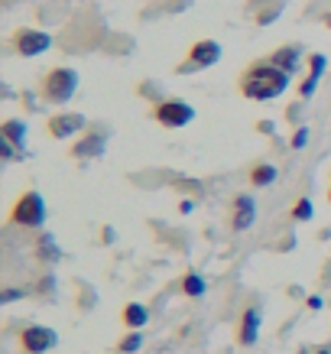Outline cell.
Here are the masks:
<instances>
[{"label":"cell","mask_w":331,"mask_h":354,"mask_svg":"<svg viewBox=\"0 0 331 354\" xmlns=\"http://www.w3.org/2000/svg\"><path fill=\"white\" fill-rule=\"evenodd\" d=\"M247 176H250V185H254V189H267V185L276 183L279 169L273 166V162H256V166H250Z\"/></svg>","instance_id":"9a60e30c"},{"label":"cell","mask_w":331,"mask_h":354,"mask_svg":"<svg viewBox=\"0 0 331 354\" xmlns=\"http://www.w3.org/2000/svg\"><path fill=\"white\" fill-rule=\"evenodd\" d=\"M299 59H302L299 46H279V49H273V53H269V62L276 65V68H283V72H289V75L299 68Z\"/></svg>","instance_id":"7c38bea8"},{"label":"cell","mask_w":331,"mask_h":354,"mask_svg":"<svg viewBox=\"0 0 331 354\" xmlns=\"http://www.w3.org/2000/svg\"><path fill=\"white\" fill-rule=\"evenodd\" d=\"M55 344H59V335L53 328H46V325H26L20 332L23 354H46V351H53Z\"/></svg>","instance_id":"52a82bcc"},{"label":"cell","mask_w":331,"mask_h":354,"mask_svg":"<svg viewBox=\"0 0 331 354\" xmlns=\"http://www.w3.org/2000/svg\"><path fill=\"white\" fill-rule=\"evenodd\" d=\"M7 221H10V225H17V227H26V231H39V227L46 225V202H43V195L36 192V189L23 192L20 198L13 202Z\"/></svg>","instance_id":"3957f363"},{"label":"cell","mask_w":331,"mask_h":354,"mask_svg":"<svg viewBox=\"0 0 331 354\" xmlns=\"http://www.w3.org/2000/svg\"><path fill=\"white\" fill-rule=\"evenodd\" d=\"M305 143H309V127H299L292 133V143H289V147H292V150H302Z\"/></svg>","instance_id":"7402d4cb"},{"label":"cell","mask_w":331,"mask_h":354,"mask_svg":"<svg viewBox=\"0 0 331 354\" xmlns=\"http://www.w3.org/2000/svg\"><path fill=\"white\" fill-rule=\"evenodd\" d=\"M205 290H208V283H205L202 273L189 270V273L182 277V296H189V299H198V296H205Z\"/></svg>","instance_id":"e0dca14e"},{"label":"cell","mask_w":331,"mask_h":354,"mask_svg":"<svg viewBox=\"0 0 331 354\" xmlns=\"http://www.w3.org/2000/svg\"><path fill=\"white\" fill-rule=\"evenodd\" d=\"M260 325H263V312H260V306L250 302V306L240 312V322H237V342L244 344V348L256 344V338H260Z\"/></svg>","instance_id":"30bf717a"},{"label":"cell","mask_w":331,"mask_h":354,"mask_svg":"<svg viewBox=\"0 0 331 354\" xmlns=\"http://www.w3.org/2000/svg\"><path fill=\"white\" fill-rule=\"evenodd\" d=\"M221 59V46L214 39H198V43L189 49V55L176 65V75H189V72H198V68H211Z\"/></svg>","instance_id":"277c9868"},{"label":"cell","mask_w":331,"mask_h":354,"mask_svg":"<svg viewBox=\"0 0 331 354\" xmlns=\"http://www.w3.org/2000/svg\"><path fill=\"white\" fill-rule=\"evenodd\" d=\"M328 202H331V185H328Z\"/></svg>","instance_id":"f1b7e54d"},{"label":"cell","mask_w":331,"mask_h":354,"mask_svg":"<svg viewBox=\"0 0 331 354\" xmlns=\"http://www.w3.org/2000/svg\"><path fill=\"white\" fill-rule=\"evenodd\" d=\"M78 91V72L68 68V65H59V68H49L39 82V95H43L46 104H65L72 101Z\"/></svg>","instance_id":"7a4b0ae2"},{"label":"cell","mask_w":331,"mask_h":354,"mask_svg":"<svg viewBox=\"0 0 331 354\" xmlns=\"http://www.w3.org/2000/svg\"><path fill=\"white\" fill-rule=\"evenodd\" d=\"M30 296V290H20V286H7V290L0 292V306H10V302H20Z\"/></svg>","instance_id":"ffe728a7"},{"label":"cell","mask_w":331,"mask_h":354,"mask_svg":"<svg viewBox=\"0 0 331 354\" xmlns=\"http://www.w3.org/2000/svg\"><path fill=\"white\" fill-rule=\"evenodd\" d=\"M53 46V36L49 32H43V30H17L10 36V49L17 55H26V59H32V55H43L46 49Z\"/></svg>","instance_id":"8992f818"},{"label":"cell","mask_w":331,"mask_h":354,"mask_svg":"<svg viewBox=\"0 0 331 354\" xmlns=\"http://www.w3.org/2000/svg\"><path fill=\"white\" fill-rule=\"evenodd\" d=\"M59 257H62V250H59V244H55L53 234L36 237V260H39V263H55Z\"/></svg>","instance_id":"2e32d148"},{"label":"cell","mask_w":331,"mask_h":354,"mask_svg":"<svg viewBox=\"0 0 331 354\" xmlns=\"http://www.w3.org/2000/svg\"><path fill=\"white\" fill-rule=\"evenodd\" d=\"M104 147H107V133L104 130H91V133H85L78 143H72L68 156H72V160H97V156L104 153Z\"/></svg>","instance_id":"8fae6325"},{"label":"cell","mask_w":331,"mask_h":354,"mask_svg":"<svg viewBox=\"0 0 331 354\" xmlns=\"http://www.w3.org/2000/svg\"><path fill=\"white\" fill-rule=\"evenodd\" d=\"M140 348H143V335H140V332H130V335H124V338L117 342V351L120 354H137Z\"/></svg>","instance_id":"ac0fdd59"},{"label":"cell","mask_w":331,"mask_h":354,"mask_svg":"<svg viewBox=\"0 0 331 354\" xmlns=\"http://www.w3.org/2000/svg\"><path fill=\"white\" fill-rule=\"evenodd\" d=\"M192 118H195V108H192V104L176 101V97H169V101H160V104L153 108V120H156L160 127H166V130L185 127V124H192Z\"/></svg>","instance_id":"5b68a950"},{"label":"cell","mask_w":331,"mask_h":354,"mask_svg":"<svg viewBox=\"0 0 331 354\" xmlns=\"http://www.w3.org/2000/svg\"><path fill=\"white\" fill-rule=\"evenodd\" d=\"M305 306H309L312 312H319L321 306H325V299H321V296H309V299H305Z\"/></svg>","instance_id":"d4e9b609"},{"label":"cell","mask_w":331,"mask_h":354,"mask_svg":"<svg viewBox=\"0 0 331 354\" xmlns=\"http://www.w3.org/2000/svg\"><path fill=\"white\" fill-rule=\"evenodd\" d=\"M315 88H319V75H312L309 72V75L302 78V85H299V97L302 101H309V97L315 95Z\"/></svg>","instance_id":"44dd1931"},{"label":"cell","mask_w":331,"mask_h":354,"mask_svg":"<svg viewBox=\"0 0 331 354\" xmlns=\"http://www.w3.org/2000/svg\"><path fill=\"white\" fill-rule=\"evenodd\" d=\"M299 354H309V351H299Z\"/></svg>","instance_id":"f546056e"},{"label":"cell","mask_w":331,"mask_h":354,"mask_svg":"<svg viewBox=\"0 0 331 354\" xmlns=\"http://www.w3.org/2000/svg\"><path fill=\"white\" fill-rule=\"evenodd\" d=\"M120 322L127 325L130 332H140L143 325L150 322V312H146V306H140V302H127V306L120 309Z\"/></svg>","instance_id":"4fadbf2b"},{"label":"cell","mask_w":331,"mask_h":354,"mask_svg":"<svg viewBox=\"0 0 331 354\" xmlns=\"http://www.w3.org/2000/svg\"><path fill=\"white\" fill-rule=\"evenodd\" d=\"M256 221V202L254 195H234V202H231V218H227V225H231V231L234 234H244V231H250Z\"/></svg>","instance_id":"ba28073f"},{"label":"cell","mask_w":331,"mask_h":354,"mask_svg":"<svg viewBox=\"0 0 331 354\" xmlns=\"http://www.w3.org/2000/svg\"><path fill=\"white\" fill-rule=\"evenodd\" d=\"M0 153H3V160H20V150L13 143H7V140H0Z\"/></svg>","instance_id":"603a6c76"},{"label":"cell","mask_w":331,"mask_h":354,"mask_svg":"<svg viewBox=\"0 0 331 354\" xmlns=\"http://www.w3.org/2000/svg\"><path fill=\"white\" fill-rule=\"evenodd\" d=\"M315 354H331V348H319V351H315Z\"/></svg>","instance_id":"83f0119b"},{"label":"cell","mask_w":331,"mask_h":354,"mask_svg":"<svg viewBox=\"0 0 331 354\" xmlns=\"http://www.w3.org/2000/svg\"><path fill=\"white\" fill-rule=\"evenodd\" d=\"M289 88V72L276 68L269 59H256L240 72L237 78V91L247 101H273Z\"/></svg>","instance_id":"6da1fadb"},{"label":"cell","mask_w":331,"mask_h":354,"mask_svg":"<svg viewBox=\"0 0 331 354\" xmlns=\"http://www.w3.org/2000/svg\"><path fill=\"white\" fill-rule=\"evenodd\" d=\"M192 208H195V202H192V198H182V202H179V212H182V215H189Z\"/></svg>","instance_id":"484cf974"},{"label":"cell","mask_w":331,"mask_h":354,"mask_svg":"<svg viewBox=\"0 0 331 354\" xmlns=\"http://www.w3.org/2000/svg\"><path fill=\"white\" fill-rule=\"evenodd\" d=\"M85 127H88L85 114H72V111L53 114V118L46 120V133H49L53 140H68V137H75V133H82Z\"/></svg>","instance_id":"9c48e42d"},{"label":"cell","mask_w":331,"mask_h":354,"mask_svg":"<svg viewBox=\"0 0 331 354\" xmlns=\"http://www.w3.org/2000/svg\"><path fill=\"white\" fill-rule=\"evenodd\" d=\"M321 20H325V26H328V30H331V10L325 13V17H321Z\"/></svg>","instance_id":"4316f807"},{"label":"cell","mask_w":331,"mask_h":354,"mask_svg":"<svg viewBox=\"0 0 331 354\" xmlns=\"http://www.w3.org/2000/svg\"><path fill=\"white\" fill-rule=\"evenodd\" d=\"M312 215H315V208H312L309 198H299L292 205V221H312Z\"/></svg>","instance_id":"d6986e66"},{"label":"cell","mask_w":331,"mask_h":354,"mask_svg":"<svg viewBox=\"0 0 331 354\" xmlns=\"http://www.w3.org/2000/svg\"><path fill=\"white\" fill-rule=\"evenodd\" d=\"M49 286H55L53 277H43V279H39V296H49Z\"/></svg>","instance_id":"cb8c5ba5"},{"label":"cell","mask_w":331,"mask_h":354,"mask_svg":"<svg viewBox=\"0 0 331 354\" xmlns=\"http://www.w3.org/2000/svg\"><path fill=\"white\" fill-rule=\"evenodd\" d=\"M0 140H7V143H13L17 150H23V147H26V124L17 118L3 120V124H0Z\"/></svg>","instance_id":"5bb4252c"}]
</instances>
